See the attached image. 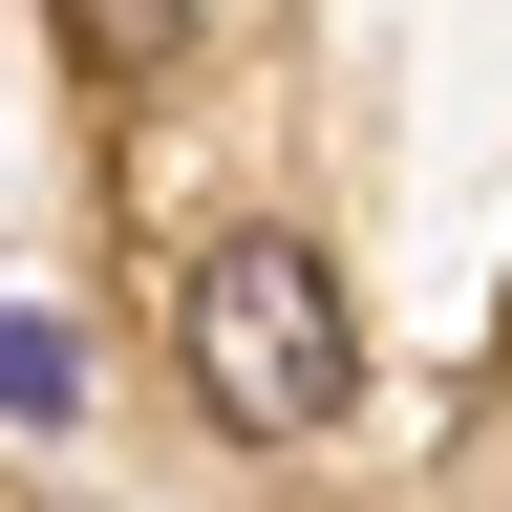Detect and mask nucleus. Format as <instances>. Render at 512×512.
<instances>
[{
	"label": "nucleus",
	"mask_w": 512,
	"mask_h": 512,
	"mask_svg": "<svg viewBox=\"0 0 512 512\" xmlns=\"http://www.w3.org/2000/svg\"><path fill=\"white\" fill-rule=\"evenodd\" d=\"M171 342H192V406L235 448H320L363 406V320H342V278H320L299 235H214L192 299H171Z\"/></svg>",
	"instance_id": "obj_1"
},
{
	"label": "nucleus",
	"mask_w": 512,
	"mask_h": 512,
	"mask_svg": "<svg viewBox=\"0 0 512 512\" xmlns=\"http://www.w3.org/2000/svg\"><path fill=\"white\" fill-rule=\"evenodd\" d=\"M64 22H86L107 64H150V43H171V0H64Z\"/></svg>",
	"instance_id": "obj_2"
}]
</instances>
